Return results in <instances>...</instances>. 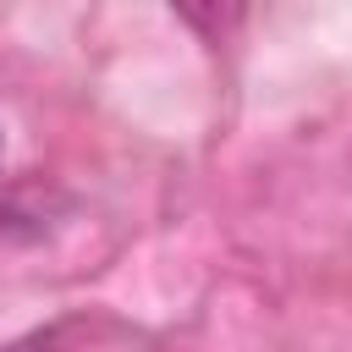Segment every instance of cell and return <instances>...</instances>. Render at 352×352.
Instances as JSON below:
<instances>
[{
    "instance_id": "6da1fadb",
    "label": "cell",
    "mask_w": 352,
    "mask_h": 352,
    "mask_svg": "<svg viewBox=\"0 0 352 352\" xmlns=\"http://www.w3.org/2000/svg\"><path fill=\"white\" fill-rule=\"evenodd\" d=\"M55 346V330H38V336H28V341H11V346H0V352H50Z\"/></svg>"
}]
</instances>
